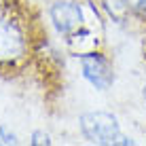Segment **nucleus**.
I'll return each mask as SVG.
<instances>
[{"instance_id":"obj_7","label":"nucleus","mask_w":146,"mask_h":146,"mask_svg":"<svg viewBox=\"0 0 146 146\" xmlns=\"http://www.w3.org/2000/svg\"><path fill=\"white\" fill-rule=\"evenodd\" d=\"M0 144H4V146H15V144H19L17 135H15L11 129L7 127V125H0Z\"/></svg>"},{"instance_id":"obj_2","label":"nucleus","mask_w":146,"mask_h":146,"mask_svg":"<svg viewBox=\"0 0 146 146\" xmlns=\"http://www.w3.org/2000/svg\"><path fill=\"white\" fill-rule=\"evenodd\" d=\"M78 66H80V76L85 83H89L95 91H108L114 85V66L108 55L102 51H87L78 53Z\"/></svg>"},{"instance_id":"obj_1","label":"nucleus","mask_w":146,"mask_h":146,"mask_svg":"<svg viewBox=\"0 0 146 146\" xmlns=\"http://www.w3.org/2000/svg\"><path fill=\"white\" fill-rule=\"evenodd\" d=\"M78 129L80 135L89 144H98V146H117L119 135L123 133L119 119L106 110L83 112L78 117Z\"/></svg>"},{"instance_id":"obj_9","label":"nucleus","mask_w":146,"mask_h":146,"mask_svg":"<svg viewBox=\"0 0 146 146\" xmlns=\"http://www.w3.org/2000/svg\"><path fill=\"white\" fill-rule=\"evenodd\" d=\"M133 144H135V140L131 135H125V133H121L117 140V146H133Z\"/></svg>"},{"instance_id":"obj_4","label":"nucleus","mask_w":146,"mask_h":146,"mask_svg":"<svg viewBox=\"0 0 146 146\" xmlns=\"http://www.w3.org/2000/svg\"><path fill=\"white\" fill-rule=\"evenodd\" d=\"M26 53L23 30L11 19H0V64H13Z\"/></svg>"},{"instance_id":"obj_5","label":"nucleus","mask_w":146,"mask_h":146,"mask_svg":"<svg viewBox=\"0 0 146 146\" xmlns=\"http://www.w3.org/2000/svg\"><path fill=\"white\" fill-rule=\"evenodd\" d=\"M102 4H104V9L108 11V15L112 17V21H125L127 19V15L131 13V9L127 7V2L125 0H102Z\"/></svg>"},{"instance_id":"obj_3","label":"nucleus","mask_w":146,"mask_h":146,"mask_svg":"<svg viewBox=\"0 0 146 146\" xmlns=\"http://www.w3.org/2000/svg\"><path fill=\"white\" fill-rule=\"evenodd\" d=\"M49 19H51L55 32L64 38H72L74 34L87 28L83 4L76 0H55L49 7Z\"/></svg>"},{"instance_id":"obj_6","label":"nucleus","mask_w":146,"mask_h":146,"mask_svg":"<svg viewBox=\"0 0 146 146\" xmlns=\"http://www.w3.org/2000/svg\"><path fill=\"white\" fill-rule=\"evenodd\" d=\"M30 144L32 146H51L53 140H51V135H49L47 131L36 129V131H32V135H30Z\"/></svg>"},{"instance_id":"obj_8","label":"nucleus","mask_w":146,"mask_h":146,"mask_svg":"<svg viewBox=\"0 0 146 146\" xmlns=\"http://www.w3.org/2000/svg\"><path fill=\"white\" fill-rule=\"evenodd\" d=\"M125 2H127V7L131 9V13L146 17V0H125Z\"/></svg>"},{"instance_id":"obj_10","label":"nucleus","mask_w":146,"mask_h":146,"mask_svg":"<svg viewBox=\"0 0 146 146\" xmlns=\"http://www.w3.org/2000/svg\"><path fill=\"white\" fill-rule=\"evenodd\" d=\"M142 100H144V102H146V83L142 85Z\"/></svg>"}]
</instances>
